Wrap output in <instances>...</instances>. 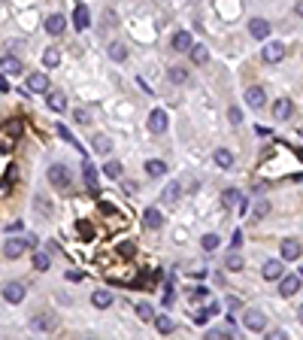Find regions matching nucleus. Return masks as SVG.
Masks as SVG:
<instances>
[{
  "instance_id": "f257e3e1",
  "label": "nucleus",
  "mask_w": 303,
  "mask_h": 340,
  "mask_svg": "<svg viewBox=\"0 0 303 340\" xmlns=\"http://www.w3.org/2000/svg\"><path fill=\"white\" fill-rule=\"evenodd\" d=\"M49 185H55L58 192H70V188H73L70 167H64V164H52V167H49Z\"/></svg>"
},
{
  "instance_id": "f03ea898",
  "label": "nucleus",
  "mask_w": 303,
  "mask_h": 340,
  "mask_svg": "<svg viewBox=\"0 0 303 340\" xmlns=\"http://www.w3.org/2000/svg\"><path fill=\"white\" fill-rule=\"evenodd\" d=\"M33 243H36L33 234H27V237H9V240L3 243V255H6V258H18V255H24Z\"/></svg>"
},
{
  "instance_id": "7ed1b4c3",
  "label": "nucleus",
  "mask_w": 303,
  "mask_h": 340,
  "mask_svg": "<svg viewBox=\"0 0 303 340\" xmlns=\"http://www.w3.org/2000/svg\"><path fill=\"white\" fill-rule=\"evenodd\" d=\"M243 325H246L249 331L261 334V331L267 328V316H264L261 310H246V313H243Z\"/></svg>"
},
{
  "instance_id": "20e7f679",
  "label": "nucleus",
  "mask_w": 303,
  "mask_h": 340,
  "mask_svg": "<svg viewBox=\"0 0 303 340\" xmlns=\"http://www.w3.org/2000/svg\"><path fill=\"white\" fill-rule=\"evenodd\" d=\"M24 295H27V289H24V283H18V280H12V283L3 286V298H6L9 304H21Z\"/></svg>"
},
{
  "instance_id": "39448f33",
  "label": "nucleus",
  "mask_w": 303,
  "mask_h": 340,
  "mask_svg": "<svg viewBox=\"0 0 303 340\" xmlns=\"http://www.w3.org/2000/svg\"><path fill=\"white\" fill-rule=\"evenodd\" d=\"M30 328H33V331H39V334H49V331H55V328H58V319H55L52 313H39V316H33V319H30Z\"/></svg>"
},
{
  "instance_id": "423d86ee",
  "label": "nucleus",
  "mask_w": 303,
  "mask_h": 340,
  "mask_svg": "<svg viewBox=\"0 0 303 340\" xmlns=\"http://www.w3.org/2000/svg\"><path fill=\"white\" fill-rule=\"evenodd\" d=\"M285 52H288L285 43H267V46H264V61H267V64H279V61L285 58Z\"/></svg>"
},
{
  "instance_id": "0eeeda50",
  "label": "nucleus",
  "mask_w": 303,
  "mask_h": 340,
  "mask_svg": "<svg viewBox=\"0 0 303 340\" xmlns=\"http://www.w3.org/2000/svg\"><path fill=\"white\" fill-rule=\"evenodd\" d=\"M0 70H3L6 76H18V73H24V64H21L15 55H0Z\"/></svg>"
},
{
  "instance_id": "6e6552de",
  "label": "nucleus",
  "mask_w": 303,
  "mask_h": 340,
  "mask_svg": "<svg viewBox=\"0 0 303 340\" xmlns=\"http://www.w3.org/2000/svg\"><path fill=\"white\" fill-rule=\"evenodd\" d=\"M261 274H264V280H282V274H285V265H282V258H270V261H264Z\"/></svg>"
},
{
  "instance_id": "1a4fd4ad",
  "label": "nucleus",
  "mask_w": 303,
  "mask_h": 340,
  "mask_svg": "<svg viewBox=\"0 0 303 340\" xmlns=\"http://www.w3.org/2000/svg\"><path fill=\"white\" fill-rule=\"evenodd\" d=\"M297 292H300V274L282 277V283H279V295H282V298H291V295H297Z\"/></svg>"
},
{
  "instance_id": "9d476101",
  "label": "nucleus",
  "mask_w": 303,
  "mask_h": 340,
  "mask_svg": "<svg viewBox=\"0 0 303 340\" xmlns=\"http://www.w3.org/2000/svg\"><path fill=\"white\" fill-rule=\"evenodd\" d=\"M67 30V18L61 15V12H55V15H49L46 18V33H52V36H61Z\"/></svg>"
},
{
  "instance_id": "9b49d317",
  "label": "nucleus",
  "mask_w": 303,
  "mask_h": 340,
  "mask_svg": "<svg viewBox=\"0 0 303 340\" xmlns=\"http://www.w3.org/2000/svg\"><path fill=\"white\" fill-rule=\"evenodd\" d=\"M149 131L152 134H164L167 131V112L164 109H152L149 112Z\"/></svg>"
},
{
  "instance_id": "f8f14e48",
  "label": "nucleus",
  "mask_w": 303,
  "mask_h": 340,
  "mask_svg": "<svg viewBox=\"0 0 303 340\" xmlns=\"http://www.w3.org/2000/svg\"><path fill=\"white\" fill-rule=\"evenodd\" d=\"M249 33H252L255 40H267V36H270V21H267V18H252V21H249Z\"/></svg>"
},
{
  "instance_id": "ddd939ff",
  "label": "nucleus",
  "mask_w": 303,
  "mask_h": 340,
  "mask_svg": "<svg viewBox=\"0 0 303 340\" xmlns=\"http://www.w3.org/2000/svg\"><path fill=\"white\" fill-rule=\"evenodd\" d=\"M191 43H194V40H191V33H188V30H176V33H173V40H170V49H173V52H188V49H191Z\"/></svg>"
},
{
  "instance_id": "4468645a",
  "label": "nucleus",
  "mask_w": 303,
  "mask_h": 340,
  "mask_svg": "<svg viewBox=\"0 0 303 340\" xmlns=\"http://www.w3.org/2000/svg\"><path fill=\"white\" fill-rule=\"evenodd\" d=\"M246 103H249L252 109H261V106L267 103V94H264V88H258V85L246 88Z\"/></svg>"
},
{
  "instance_id": "2eb2a0df",
  "label": "nucleus",
  "mask_w": 303,
  "mask_h": 340,
  "mask_svg": "<svg viewBox=\"0 0 303 340\" xmlns=\"http://www.w3.org/2000/svg\"><path fill=\"white\" fill-rule=\"evenodd\" d=\"M143 225H146L149 231H158V228L164 225V216H161V210H158V207H149V210L143 213Z\"/></svg>"
},
{
  "instance_id": "dca6fc26",
  "label": "nucleus",
  "mask_w": 303,
  "mask_h": 340,
  "mask_svg": "<svg viewBox=\"0 0 303 340\" xmlns=\"http://www.w3.org/2000/svg\"><path fill=\"white\" fill-rule=\"evenodd\" d=\"M88 24H91V12H88V6H82V3H79V6H76V12H73V27H76V30H85Z\"/></svg>"
},
{
  "instance_id": "f3484780",
  "label": "nucleus",
  "mask_w": 303,
  "mask_h": 340,
  "mask_svg": "<svg viewBox=\"0 0 303 340\" xmlns=\"http://www.w3.org/2000/svg\"><path fill=\"white\" fill-rule=\"evenodd\" d=\"M91 149H94L97 155H109V152H112V140H109L106 134H94V137H91Z\"/></svg>"
},
{
  "instance_id": "a211bd4d",
  "label": "nucleus",
  "mask_w": 303,
  "mask_h": 340,
  "mask_svg": "<svg viewBox=\"0 0 303 340\" xmlns=\"http://www.w3.org/2000/svg\"><path fill=\"white\" fill-rule=\"evenodd\" d=\"M179 198H182V185H179V182H170V185L161 188V201H164V204H176Z\"/></svg>"
},
{
  "instance_id": "6ab92c4d",
  "label": "nucleus",
  "mask_w": 303,
  "mask_h": 340,
  "mask_svg": "<svg viewBox=\"0 0 303 340\" xmlns=\"http://www.w3.org/2000/svg\"><path fill=\"white\" fill-rule=\"evenodd\" d=\"M300 243L297 240H282V261H294V258H300Z\"/></svg>"
},
{
  "instance_id": "aec40b11",
  "label": "nucleus",
  "mask_w": 303,
  "mask_h": 340,
  "mask_svg": "<svg viewBox=\"0 0 303 340\" xmlns=\"http://www.w3.org/2000/svg\"><path fill=\"white\" fill-rule=\"evenodd\" d=\"M27 88L30 91H49V76L46 73H30L27 76Z\"/></svg>"
},
{
  "instance_id": "412c9836",
  "label": "nucleus",
  "mask_w": 303,
  "mask_h": 340,
  "mask_svg": "<svg viewBox=\"0 0 303 340\" xmlns=\"http://www.w3.org/2000/svg\"><path fill=\"white\" fill-rule=\"evenodd\" d=\"M46 103H49V109H55V112H64V109H67V97H64L61 91H49V94H46Z\"/></svg>"
},
{
  "instance_id": "4be33fe9",
  "label": "nucleus",
  "mask_w": 303,
  "mask_h": 340,
  "mask_svg": "<svg viewBox=\"0 0 303 340\" xmlns=\"http://www.w3.org/2000/svg\"><path fill=\"white\" fill-rule=\"evenodd\" d=\"M291 109H294V106H291V100H288V97H279V100L273 103V116H276L279 122H285V119L291 116Z\"/></svg>"
},
{
  "instance_id": "5701e85b",
  "label": "nucleus",
  "mask_w": 303,
  "mask_h": 340,
  "mask_svg": "<svg viewBox=\"0 0 303 340\" xmlns=\"http://www.w3.org/2000/svg\"><path fill=\"white\" fill-rule=\"evenodd\" d=\"M91 304H94L97 310H106V307L112 304V292H106V289H97V292L91 295Z\"/></svg>"
},
{
  "instance_id": "b1692460",
  "label": "nucleus",
  "mask_w": 303,
  "mask_h": 340,
  "mask_svg": "<svg viewBox=\"0 0 303 340\" xmlns=\"http://www.w3.org/2000/svg\"><path fill=\"white\" fill-rule=\"evenodd\" d=\"M212 158H215V164H219L222 170L234 167V152H231V149H215V155H212Z\"/></svg>"
},
{
  "instance_id": "393cba45",
  "label": "nucleus",
  "mask_w": 303,
  "mask_h": 340,
  "mask_svg": "<svg viewBox=\"0 0 303 340\" xmlns=\"http://www.w3.org/2000/svg\"><path fill=\"white\" fill-rule=\"evenodd\" d=\"M164 173H167V164H164L161 158L146 161V176H155V179H158V176H164Z\"/></svg>"
},
{
  "instance_id": "a878e982",
  "label": "nucleus",
  "mask_w": 303,
  "mask_h": 340,
  "mask_svg": "<svg viewBox=\"0 0 303 340\" xmlns=\"http://www.w3.org/2000/svg\"><path fill=\"white\" fill-rule=\"evenodd\" d=\"M188 52H191V61H194V64H206V61H209V49H206V46L191 43V49H188Z\"/></svg>"
},
{
  "instance_id": "bb28decb",
  "label": "nucleus",
  "mask_w": 303,
  "mask_h": 340,
  "mask_svg": "<svg viewBox=\"0 0 303 340\" xmlns=\"http://www.w3.org/2000/svg\"><path fill=\"white\" fill-rule=\"evenodd\" d=\"M106 52H109V58H112V61H124V58H127V46H124V43H118V40H115V43H109V49H106Z\"/></svg>"
},
{
  "instance_id": "cd10ccee",
  "label": "nucleus",
  "mask_w": 303,
  "mask_h": 340,
  "mask_svg": "<svg viewBox=\"0 0 303 340\" xmlns=\"http://www.w3.org/2000/svg\"><path fill=\"white\" fill-rule=\"evenodd\" d=\"M42 64H46L49 70H52V67H58V64H61V52H58L55 46H49V49L42 52Z\"/></svg>"
},
{
  "instance_id": "c85d7f7f",
  "label": "nucleus",
  "mask_w": 303,
  "mask_h": 340,
  "mask_svg": "<svg viewBox=\"0 0 303 340\" xmlns=\"http://www.w3.org/2000/svg\"><path fill=\"white\" fill-rule=\"evenodd\" d=\"M167 79H170L173 85H182V82H188V70H185V67H170V70H167Z\"/></svg>"
},
{
  "instance_id": "c756f323",
  "label": "nucleus",
  "mask_w": 303,
  "mask_h": 340,
  "mask_svg": "<svg viewBox=\"0 0 303 340\" xmlns=\"http://www.w3.org/2000/svg\"><path fill=\"white\" fill-rule=\"evenodd\" d=\"M225 268H228V271H243V268H246V265H243V255H240L237 249L228 252V255H225Z\"/></svg>"
},
{
  "instance_id": "7c9ffc66",
  "label": "nucleus",
  "mask_w": 303,
  "mask_h": 340,
  "mask_svg": "<svg viewBox=\"0 0 303 340\" xmlns=\"http://www.w3.org/2000/svg\"><path fill=\"white\" fill-rule=\"evenodd\" d=\"M85 185H88V192L91 195H97L100 188H97V170L91 167V164H85Z\"/></svg>"
},
{
  "instance_id": "2f4dec72",
  "label": "nucleus",
  "mask_w": 303,
  "mask_h": 340,
  "mask_svg": "<svg viewBox=\"0 0 303 340\" xmlns=\"http://www.w3.org/2000/svg\"><path fill=\"white\" fill-rule=\"evenodd\" d=\"M103 173H106L109 179H121V173H124V167H121L118 161H106V164H103Z\"/></svg>"
},
{
  "instance_id": "473e14b6",
  "label": "nucleus",
  "mask_w": 303,
  "mask_h": 340,
  "mask_svg": "<svg viewBox=\"0 0 303 340\" xmlns=\"http://www.w3.org/2000/svg\"><path fill=\"white\" fill-rule=\"evenodd\" d=\"M240 198H243V195H240L237 188H228V192L222 195V207L228 210V207H234V204H240Z\"/></svg>"
},
{
  "instance_id": "72a5a7b5",
  "label": "nucleus",
  "mask_w": 303,
  "mask_h": 340,
  "mask_svg": "<svg viewBox=\"0 0 303 340\" xmlns=\"http://www.w3.org/2000/svg\"><path fill=\"white\" fill-rule=\"evenodd\" d=\"M49 265H52L49 249H42V252H36V255H33V268H36V271H49Z\"/></svg>"
},
{
  "instance_id": "f704fd0d",
  "label": "nucleus",
  "mask_w": 303,
  "mask_h": 340,
  "mask_svg": "<svg viewBox=\"0 0 303 340\" xmlns=\"http://www.w3.org/2000/svg\"><path fill=\"white\" fill-rule=\"evenodd\" d=\"M200 246H203L206 252H215V249H219V234H203V237H200Z\"/></svg>"
},
{
  "instance_id": "c9c22d12",
  "label": "nucleus",
  "mask_w": 303,
  "mask_h": 340,
  "mask_svg": "<svg viewBox=\"0 0 303 340\" xmlns=\"http://www.w3.org/2000/svg\"><path fill=\"white\" fill-rule=\"evenodd\" d=\"M33 207H36V213H39V216H49V213H52V201H46L42 195H36Z\"/></svg>"
},
{
  "instance_id": "e433bc0d",
  "label": "nucleus",
  "mask_w": 303,
  "mask_h": 340,
  "mask_svg": "<svg viewBox=\"0 0 303 340\" xmlns=\"http://www.w3.org/2000/svg\"><path fill=\"white\" fill-rule=\"evenodd\" d=\"M137 316H140L143 322H152V319H155V310H152V304H137Z\"/></svg>"
},
{
  "instance_id": "4c0bfd02",
  "label": "nucleus",
  "mask_w": 303,
  "mask_h": 340,
  "mask_svg": "<svg viewBox=\"0 0 303 340\" xmlns=\"http://www.w3.org/2000/svg\"><path fill=\"white\" fill-rule=\"evenodd\" d=\"M155 325H158V331H161V334H170V331H173V322H170V316H164V313H161V316H155Z\"/></svg>"
},
{
  "instance_id": "58836bf2",
  "label": "nucleus",
  "mask_w": 303,
  "mask_h": 340,
  "mask_svg": "<svg viewBox=\"0 0 303 340\" xmlns=\"http://www.w3.org/2000/svg\"><path fill=\"white\" fill-rule=\"evenodd\" d=\"M73 122H76V125H88V122H91L88 109H82V106H79V109H73Z\"/></svg>"
},
{
  "instance_id": "ea45409f",
  "label": "nucleus",
  "mask_w": 303,
  "mask_h": 340,
  "mask_svg": "<svg viewBox=\"0 0 303 340\" xmlns=\"http://www.w3.org/2000/svg\"><path fill=\"white\" fill-rule=\"evenodd\" d=\"M267 213H270V201H258V204H255V216H252V219H264Z\"/></svg>"
},
{
  "instance_id": "a19ab883",
  "label": "nucleus",
  "mask_w": 303,
  "mask_h": 340,
  "mask_svg": "<svg viewBox=\"0 0 303 340\" xmlns=\"http://www.w3.org/2000/svg\"><path fill=\"white\" fill-rule=\"evenodd\" d=\"M206 298H209V289H203V286L191 289V304H194V301H206Z\"/></svg>"
},
{
  "instance_id": "79ce46f5",
  "label": "nucleus",
  "mask_w": 303,
  "mask_h": 340,
  "mask_svg": "<svg viewBox=\"0 0 303 340\" xmlns=\"http://www.w3.org/2000/svg\"><path fill=\"white\" fill-rule=\"evenodd\" d=\"M206 319H209V310H194V313H191V322H194V325H203Z\"/></svg>"
},
{
  "instance_id": "37998d69",
  "label": "nucleus",
  "mask_w": 303,
  "mask_h": 340,
  "mask_svg": "<svg viewBox=\"0 0 303 340\" xmlns=\"http://www.w3.org/2000/svg\"><path fill=\"white\" fill-rule=\"evenodd\" d=\"M228 119H231V125H240V122H243V112H240V106H231V109H228Z\"/></svg>"
},
{
  "instance_id": "c03bdc74",
  "label": "nucleus",
  "mask_w": 303,
  "mask_h": 340,
  "mask_svg": "<svg viewBox=\"0 0 303 340\" xmlns=\"http://www.w3.org/2000/svg\"><path fill=\"white\" fill-rule=\"evenodd\" d=\"M134 252H137V246H134V243H131V240H127V243H121V246H118V255H124V258H131V255H134Z\"/></svg>"
},
{
  "instance_id": "a18cd8bd",
  "label": "nucleus",
  "mask_w": 303,
  "mask_h": 340,
  "mask_svg": "<svg viewBox=\"0 0 303 340\" xmlns=\"http://www.w3.org/2000/svg\"><path fill=\"white\" fill-rule=\"evenodd\" d=\"M173 298H176V292H173V283H167V292H164V307H170V304H173Z\"/></svg>"
},
{
  "instance_id": "49530a36",
  "label": "nucleus",
  "mask_w": 303,
  "mask_h": 340,
  "mask_svg": "<svg viewBox=\"0 0 303 340\" xmlns=\"http://www.w3.org/2000/svg\"><path fill=\"white\" fill-rule=\"evenodd\" d=\"M58 134H61V137H64V140H67V143H76V140H73V134H70V131H67V128H64V125H58Z\"/></svg>"
},
{
  "instance_id": "de8ad7c7",
  "label": "nucleus",
  "mask_w": 303,
  "mask_h": 340,
  "mask_svg": "<svg viewBox=\"0 0 303 340\" xmlns=\"http://www.w3.org/2000/svg\"><path fill=\"white\" fill-rule=\"evenodd\" d=\"M231 246H234V249H240V246H243V231H234V240H231Z\"/></svg>"
},
{
  "instance_id": "09e8293b",
  "label": "nucleus",
  "mask_w": 303,
  "mask_h": 340,
  "mask_svg": "<svg viewBox=\"0 0 303 340\" xmlns=\"http://www.w3.org/2000/svg\"><path fill=\"white\" fill-rule=\"evenodd\" d=\"M206 310H209V316H219V313H222V307H219L215 301H209V304H206Z\"/></svg>"
},
{
  "instance_id": "8fccbe9b",
  "label": "nucleus",
  "mask_w": 303,
  "mask_h": 340,
  "mask_svg": "<svg viewBox=\"0 0 303 340\" xmlns=\"http://www.w3.org/2000/svg\"><path fill=\"white\" fill-rule=\"evenodd\" d=\"M103 18H106V21H103V24H106V27H112V24H115V12H112V9H109V12H106V15H103Z\"/></svg>"
},
{
  "instance_id": "3c124183",
  "label": "nucleus",
  "mask_w": 303,
  "mask_h": 340,
  "mask_svg": "<svg viewBox=\"0 0 303 340\" xmlns=\"http://www.w3.org/2000/svg\"><path fill=\"white\" fill-rule=\"evenodd\" d=\"M67 280H70V283H79V280H82V274H79V271H67Z\"/></svg>"
},
{
  "instance_id": "603ef678",
  "label": "nucleus",
  "mask_w": 303,
  "mask_h": 340,
  "mask_svg": "<svg viewBox=\"0 0 303 340\" xmlns=\"http://www.w3.org/2000/svg\"><path fill=\"white\" fill-rule=\"evenodd\" d=\"M0 94H9V82H6V76L0 73Z\"/></svg>"
},
{
  "instance_id": "864d4df0",
  "label": "nucleus",
  "mask_w": 303,
  "mask_h": 340,
  "mask_svg": "<svg viewBox=\"0 0 303 340\" xmlns=\"http://www.w3.org/2000/svg\"><path fill=\"white\" fill-rule=\"evenodd\" d=\"M294 12H297V15H303V0H297V3H294Z\"/></svg>"
},
{
  "instance_id": "5fc2aeb1",
  "label": "nucleus",
  "mask_w": 303,
  "mask_h": 340,
  "mask_svg": "<svg viewBox=\"0 0 303 340\" xmlns=\"http://www.w3.org/2000/svg\"><path fill=\"white\" fill-rule=\"evenodd\" d=\"M300 322H303V307H300Z\"/></svg>"
}]
</instances>
